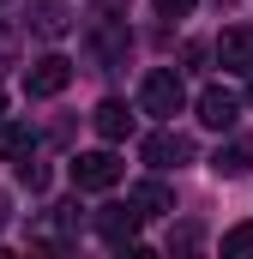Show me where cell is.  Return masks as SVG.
<instances>
[{"mask_svg": "<svg viewBox=\"0 0 253 259\" xmlns=\"http://www.w3.org/2000/svg\"><path fill=\"white\" fill-rule=\"evenodd\" d=\"M247 169H253V145H247V139L217 145V157H211V175H217V181H241Z\"/></svg>", "mask_w": 253, "mask_h": 259, "instance_id": "52a82bcc", "label": "cell"}, {"mask_svg": "<svg viewBox=\"0 0 253 259\" xmlns=\"http://www.w3.org/2000/svg\"><path fill=\"white\" fill-rule=\"evenodd\" d=\"M0 109H6V97H0Z\"/></svg>", "mask_w": 253, "mask_h": 259, "instance_id": "9a60e30c", "label": "cell"}, {"mask_svg": "<svg viewBox=\"0 0 253 259\" xmlns=\"http://www.w3.org/2000/svg\"><path fill=\"white\" fill-rule=\"evenodd\" d=\"M91 121H97V133H103L109 145H121L126 133H133V115H126V103H121V97H109V103H97V115H91Z\"/></svg>", "mask_w": 253, "mask_h": 259, "instance_id": "9c48e42d", "label": "cell"}, {"mask_svg": "<svg viewBox=\"0 0 253 259\" xmlns=\"http://www.w3.org/2000/svg\"><path fill=\"white\" fill-rule=\"evenodd\" d=\"M121 175H126V163L115 151H85V157H72V187H78V193H109Z\"/></svg>", "mask_w": 253, "mask_h": 259, "instance_id": "7a4b0ae2", "label": "cell"}, {"mask_svg": "<svg viewBox=\"0 0 253 259\" xmlns=\"http://www.w3.org/2000/svg\"><path fill=\"white\" fill-rule=\"evenodd\" d=\"M157 12L163 18H181V12H193V0H157Z\"/></svg>", "mask_w": 253, "mask_h": 259, "instance_id": "4fadbf2b", "label": "cell"}, {"mask_svg": "<svg viewBox=\"0 0 253 259\" xmlns=\"http://www.w3.org/2000/svg\"><path fill=\"white\" fill-rule=\"evenodd\" d=\"M66 84H72V61L66 55H43V61L24 72V91L30 97H61Z\"/></svg>", "mask_w": 253, "mask_h": 259, "instance_id": "3957f363", "label": "cell"}, {"mask_svg": "<svg viewBox=\"0 0 253 259\" xmlns=\"http://www.w3.org/2000/svg\"><path fill=\"white\" fill-rule=\"evenodd\" d=\"M139 103H145V115H157V121L181 115V103H187V84H181V72H175V66H157V72H145V84H139Z\"/></svg>", "mask_w": 253, "mask_h": 259, "instance_id": "6da1fadb", "label": "cell"}, {"mask_svg": "<svg viewBox=\"0 0 253 259\" xmlns=\"http://www.w3.org/2000/svg\"><path fill=\"white\" fill-rule=\"evenodd\" d=\"M139 223H145V211H139L133 199H126V205H103V211H97V235H103L109 247H126Z\"/></svg>", "mask_w": 253, "mask_h": 259, "instance_id": "277c9868", "label": "cell"}, {"mask_svg": "<svg viewBox=\"0 0 253 259\" xmlns=\"http://www.w3.org/2000/svg\"><path fill=\"white\" fill-rule=\"evenodd\" d=\"M223 259H253V223H235L223 235Z\"/></svg>", "mask_w": 253, "mask_h": 259, "instance_id": "7c38bea8", "label": "cell"}, {"mask_svg": "<svg viewBox=\"0 0 253 259\" xmlns=\"http://www.w3.org/2000/svg\"><path fill=\"white\" fill-rule=\"evenodd\" d=\"M199 121H205V127H235V121H241V97H235V91H223V84H205V91H199Z\"/></svg>", "mask_w": 253, "mask_h": 259, "instance_id": "5b68a950", "label": "cell"}, {"mask_svg": "<svg viewBox=\"0 0 253 259\" xmlns=\"http://www.w3.org/2000/svg\"><path fill=\"white\" fill-rule=\"evenodd\" d=\"M30 151H36L30 121H0V163H24Z\"/></svg>", "mask_w": 253, "mask_h": 259, "instance_id": "ba28073f", "label": "cell"}, {"mask_svg": "<svg viewBox=\"0 0 253 259\" xmlns=\"http://www.w3.org/2000/svg\"><path fill=\"white\" fill-rule=\"evenodd\" d=\"M133 205H139L145 217H163V211H175V193H169L163 181H139V187H133Z\"/></svg>", "mask_w": 253, "mask_h": 259, "instance_id": "30bf717a", "label": "cell"}, {"mask_svg": "<svg viewBox=\"0 0 253 259\" xmlns=\"http://www.w3.org/2000/svg\"><path fill=\"white\" fill-rule=\"evenodd\" d=\"M187 145L175 139V133H157V139H145V163H157V169H169V157H181Z\"/></svg>", "mask_w": 253, "mask_h": 259, "instance_id": "8fae6325", "label": "cell"}, {"mask_svg": "<svg viewBox=\"0 0 253 259\" xmlns=\"http://www.w3.org/2000/svg\"><path fill=\"white\" fill-rule=\"evenodd\" d=\"M217 61H223V72H253V30L247 24L217 36Z\"/></svg>", "mask_w": 253, "mask_h": 259, "instance_id": "8992f818", "label": "cell"}, {"mask_svg": "<svg viewBox=\"0 0 253 259\" xmlns=\"http://www.w3.org/2000/svg\"><path fill=\"white\" fill-rule=\"evenodd\" d=\"M0 223H6V193H0Z\"/></svg>", "mask_w": 253, "mask_h": 259, "instance_id": "5bb4252c", "label": "cell"}]
</instances>
